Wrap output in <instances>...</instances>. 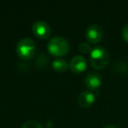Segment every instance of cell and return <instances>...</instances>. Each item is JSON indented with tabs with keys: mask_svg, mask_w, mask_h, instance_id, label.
I'll return each mask as SVG.
<instances>
[{
	"mask_svg": "<svg viewBox=\"0 0 128 128\" xmlns=\"http://www.w3.org/2000/svg\"><path fill=\"white\" fill-rule=\"evenodd\" d=\"M53 68L57 72H64L68 68V63L66 60L62 58H57L52 63Z\"/></svg>",
	"mask_w": 128,
	"mask_h": 128,
	"instance_id": "9c48e42d",
	"label": "cell"
},
{
	"mask_svg": "<svg viewBox=\"0 0 128 128\" xmlns=\"http://www.w3.org/2000/svg\"><path fill=\"white\" fill-rule=\"evenodd\" d=\"M32 32L34 35L40 39H46L51 34V28L49 25L44 20H37L32 24Z\"/></svg>",
	"mask_w": 128,
	"mask_h": 128,
	"instance_id": "277c9868",
	"label": "cell"
},
{
	"mask_svg": "<svg viewBox=\"0 0 128 128\" xmlns=\"http://www.w3.org/2000/svg\"><path fill=\"white\" fill-rule=\"evenodd\" d=\"M122 37L124 40L128 42V24H126L122 29Z\"/></svg>",
	"mask_w": 128,
	"mask_h": 128,
	"instance_id": "7c38bea8",
	"label": "cell"
},
{
	"mask_svg": "<svg viewBox=\"0 0 128 128\" xmlns=\"http://www.w3.org/2000/svg\"><path fill=\"white\" fill-rule=\"evenodd\" d=\"M70 68L72 71L76 72V73H80V72L85 70L87 68V60H86L85 57L79 54L74 56L70 60Z\"/></svg>",
	"mask_w": 128,
	"mask_h": 128,
	"instance_id": "8992f818",
	"label": "cell"
},
{
	"mask_svg": "<svg viewBox=\"0 0 128 128\" xmlns=\"http://www.w3.org/2000/svg\"><path fill=\"white\" fill-rule=\"evenodd\" d=\"M22 128H42V126L39 122L30 119V120H27L24 123Z\"/></svg>",
	"mask_w": 128,
	"mask_h": 128,
	"instance_id": "30bf717a",
	"label": "cell"
},
{
	"mask_svg": "<svg viewBox=\"0 0 128 128\" xmlns=\"http://www.w3.org/2000/svg\"><path fill=\"white\" fill-rule=\"evenodd\" d=\"M90 58L91 66L96 70H102L105 68L110 60L108 51L104 46H96L92 48Z\"/></svg>",
	"mask_w": 128,
	"mask_h": 128,
	"instance_id": "6da1fadb",
	"label": "cell"
},
{
	"mask_svg": "<svg viewBox=\"0 0 128 128\" xmlns=\"http://www.w3.org/2000/svg\"><path fill=\"white\" fill-rule=\"evenodd\" d=\"M84 82H85V85L90 90H95L101 86L102 79L100 75L96 72H90L86 76L85 79H84Z\"/></svg>",
	"mask_w": 128,
	"mask_h": 128,
	"instance_id": "52a82bcc",
	"label": "cell"
},
{
	"mask_svg": "<svg viewBox=\"0 0 128 128\" xmlns=\"http://www.w3.org/2000/svg\"><path fill=\"white\" fill-rule=\"evenodd\" d=\"M68 43L63 37L54 36L49 40L48 49L52 54L55 56H62L66 54L68 51Z\"/></svg>",
	"mask_w": 128,
	"mask_h": 128,
	"instance_id": "3957f363",
	"label": "cell"
},
{
	"mask_svg": "<svg viewBox=\"0 0 128 128\" xmlns=\"http://www.w3.org/2000/svg\"><path fill=\"white\" fill-rule=\"evenodd\" d=\"M95 101V95L91 91L86 90L80 93V95L77 98V103L81 107H89L94 103Z\"/></svg>",
	"mask_w": 128,
	"mask_h": 128,
	"instance_id": "ba28073f",
	"label": "cell"
},
{
	"mask_svg": "<svg viewBox=\"0 0 128 128\" xmlns=\"http://www.w3.org/2000/svg\"><path fill=\"white\" fill-rule=\"evenodd\" d=\"M103 29L99 25H96V24L90 26L86 30L85 34L87 40L90 43H94V44L99 42L103 38Z\"/></svg>",
	"mask_w": 128,
	"mask_h": 128,
	"instance_id": "5b68a950",
	"label": "cell"
},
{
	"mask_svg": "<svg viewBox=\"0 0 128 128\" xmlns=\"http://www.w3.org/2000/svg\"><path fill=\"white\" fill-rule=\"evenodd\" d=\"M16 51L20 58L29 60L34 57L35 53V43L30 38H24L18 42Z\"/></svg>",
	"mask_w": 128,
	"mask_h": 128,
	"instance_id": "7a4b0ae2",
	"label": "cell"
},
{
	"mask_svg": "<svg viewBox=\"0 0 128 128\" xmlns=\"http://www.w3.org/2000/svg\"><path fill=\"white\" fill-rule=\"evenodd\" d=\"M78 49L80 52L84 54H87V53H90L91 52V48L90 46L89 43L87 42H81L78 45Z\"/></svg>",
	"mask_w": 128,
	"mask_h": 128,
	"instance_id": "8fae6325",
	"label": "cell"
},
{
	"mask_svg": "<svg viewBox=\"0 0 128 128\" xmlns=\"http://www.w3.org/2000/svg\"><path fill=\"white\" fill-rule=\"evenodd\" d=\"M103 128H118V127L115 126H113V124H107V126H104Z\"/></svg>",
	"mask_w": 128,
	"mask_h": 128,
	"instance_id": "4fadbf2b",
	"label": "cell"
}]
</instances>
